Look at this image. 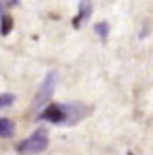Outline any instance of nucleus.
I'll use <instances>...</instances> for the list:
<instances>
[{"label":"nucleus","mask_w":153,"mask_h":155,"mask_svg":"<svg viewBox=\"0 0 153 155\" xmlns=\"http://www.w3.org/2000/svg\"><path fill=\"white\" fill-rule=\"evenodd\" d=\"M48 148V131L46 129H37L31 137L24 139L18 144V153L22 155H37L43 153Z\"/></svg>","instance_id":"1"},{"label":"nucleus","mask_w":153,"mask_h":155,"mask_svg":"<svg viewBox=\"0 0 153 155\" xmlns=\"http://www.w3.org/2000/svg\"><path fill=\"white\" fill-rule=\"evenodd\" d=\"M13 135H15V122L9 118H0V137L11 139Z\"/></svg>","instance_id":"4"},{"label":"nucleus","mask_w":153,"mask_h":155,"mask_svg":"<svg viewBox=\"0 0 153 155\" xmlns=\"http://www.w3.org/2000/svg\"><path fill=\"white\" fill-rule=\"evenodd\" d=\"M13 30V18H11V15H6V13H2L0 15V35H9V31Z\"/></svg>","instance_id":"5"},{"label":"nucleus","mask_w":153,"mask_h":155,"mask_svg":"<svg viewBox=\"0 0 153 155\" xmlns=\"http://www.w3.org/2000/svg\"><path fill=\"white\" fill-rule=\"evenodd\" d=\"M94 30H96V33L102 39H107V35H109V24L107 22H98L96 26H94Z\"/></svg>","instance_id":"7"},{"label":"nucleus","mask_w":153,"mask_h":155,"mask_svg":"<svg viewBox=\"0 0 153 155\" xmlns=\"http://www.w3.org/2000/svg\"><path fill=\"white\" fill-rule=\"evenodd\" d=\"M0 15H2V6H0Z\"/></svg>","instance_id":"9"},{"label":"nucleus","mask_w":153,"mask_h":155,"mask_svg":"<svg viewBox=\"0 0 153 155\" xmlns=\"http://www.w3.org/2000/svg\"><path fill=\"white\" fill-rule=\"evenodd\" d=\"M13 102H15V94H9V92H4V94H0V109H4V107H9Z\"/></svg>","instance_id":"6"},{"label":"nucleus","mask_w":153,"mask_h":155,"mask_svg":"<svg viewBox=\"0 0 153 155\" xmlns=\"http://www.w3.org/2000/svg\"><path fill=\"white\" fill-rule=\"evenodd\" d=\"M92 15V0H80V11L72 18V26L74 28H81Z\"/></svg>","instance_id":"3"},{"label":"nucleus","mask_w":153,"mask_h":155,"mask_svg":"<svg viewBox=\"0 0 153 155\" xmlns=\"http://www.w3.org/2000/svg\"><path fill=\"white\" fill-rule=\"evenodd\" d=\"M55 87H57V74L55 72H48L46 78H44V81L41 83L39 91H37V94H35V100L31 104V109H39L41 105H44L54 96Z\"/></svg>","instance_id":"2"},{"label":"nucleus","mask_w":153,"mask_h":155,"mask_svg":"<svg viewBox=\"0 0 153 155\" xmlns=\"http://www.w3.org/2000/svg\"><path fill=\"white\" fill-rule=\"evenodd\" d=\"M4 4H6V6H17L18 0H4Z\"/></svg>","instance_id":"8"}]
</instances>
